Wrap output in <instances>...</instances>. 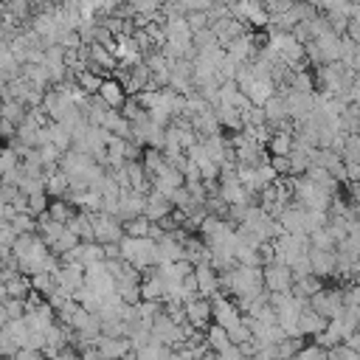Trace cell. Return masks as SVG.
Masks as SVG:
<instances>
[{
  "mask_svg": "<svg viewBox=\"0 0 360 360\" xmlns=\"http://www.w3.org/2000/svg\"><path fill=\"white\" fill-rule=\"evenodd\" d=\"M211 324H217V327H222L225 332H228V330H234V327L242 324V312L234 307V301L228 296L217 293L211 298Z\"/></svg>",
  "mask_w": 360,
  "mask_h": 360,
  "instance_id": "1",
  "label": "cell"
},
{
  "mask_svg": "<svg viewBox=\"0 0 360 360\" xmlns=\"http://www.w3.org/2000/svg\"><path fill=\"white\" fill-rule=\"evenodd\" d=\"M183 312H186V321H189L192 330L206 332V330L211 327V301L203 298L200 293L183 298Z\"/></svg>",
  "mask_w": 360,
  "mask_h": 360,
  "instance_id": "2",
  "label": "cell"
},
{
  "mask_svg": "<svg viewBox=\"0 0 360 360\" xmlns=\"http://www.w3.org/2000/svg\"><path fill=\"white\" fill-rule=\"evenodd\" d=\"M262 282H264V290L267 293H290L293 287V273L287 264H267L262 267Z\"/></svg>",
  "mask_w": 360,
  "mask_h": 360,
  "instance_id": "3",
  "label": "cell"
},
{
  "mask_svg": "<svg viewBox=\"0 0 360 360\" xmlns=\"http://www.w3.org/2000/svg\"><path fill=\"white\" fill-rule=\"evenodd\" d=\"M93 240L99 245H116L124 240V231H121V222L116 217H107V214H93Z\"/></svg>",
  "mask_w": 360,
  "mask_h": 360,
  "instance_id": "4",
  "label": "cell"
},
{
  "mask_svg": "<svg viewBox=\"0 0 360 360\" xmlns=\"http://www.w3.org/2000/svg\"><path fill=\"white\" fill-rule=\"evenodd\" d=\"M309 267L315 279H335V251H309Z\"/></svg>",
  "mask_w": 360,
  "mask_h": 360,
  "instance_id": "5",
  "label": "cell"
},
{
  "mask_svg": "<svg viewBox=\"0 0 360 360\" xmlns=\"http://www.w3.org/2000/svg\"><path fill=\"white\" fill-rule=\"evenodd\" d=\"M96 352L102 354V360H121L124 354L132 352V346H129V338H107V335H99Z\"/></svg>",
  "mask_w": 360,
  "mask_h": 360,
  "instance_id": "6",
  "label": "cell"
},
{
  "mask_svg": "<svg viewBox=\"0 0 360 360\" xmlns=\"http://www.w3.org/2000/svg\"><path fill=\"white\" fill-rule=\"evenodd\" d=\"M195 279H197V293L203 298H214L219 293V282H217V270L211 264H197L195 267Z\"/></svg>",
  "mask_w": 360,
  "mask_h": 360,
  "instance_id": "7",
  "label": "cell"
},
{
  "mask_svg": "<svg viewBox=\"0 0 360 360\" xmlns=\"http://www.w3.org/2000/svg\"><path fill=\"white\" fill-rule=\"evenodd\" d=\"M172 211H174V206L169 203V197H163V195H158V192H150V195H147L144 217H147L150 222H161V219L169 217Z\"/></svg>",
  "mask_w": 360,
  "mask_h": 360,
  "instance_id": "8",
  "label": "cell"
},
{
  "mask_svg": "<svg viewBox=\"0 0 360 360\" xmlns=\"http://www.w3.org/2000/svg\"><path fill=\"white\" fill-rule=\"evenodd\" d=\"M99 99L105 102V107H107V110H116V113L127 105V93H124V87H121L116 79H107V82L102 84V90H99Z\"/></svg>",
  "mask_w": 360,
  "mask_h": 360,
  "instance_id": "9",
  "label": "cell"
},
{
  "mask_svg": "<svg viewBox=\"0 0 360 360\" xmlns=\"http://www.w3.org/2000/svg\"><path fill=\"white\" fill-rule=\"evenodd\" d=\"M327 318H321V315H315L312 309H304L301 312V318H298V335L301 338H315V335H321L327 330Z\"/></svg>",
  "mask_w": 360,
  "mask_h": 360,
  "instance_id": "10",
  "label": "cell"
},
{
  "mask_svg": "<svg viewBox=\"0 0 360 360\" xmlns=\"http://www.w3.org/2000/svg\"><path fill=\"white\" fill-rule=\"evenodd\" d=\"M245 96H248V102L253 105V107H264L270 99L276 96V84L273 82H251V87L245 90Z\"/></svg>",
  "mask_w": 360,
  "mask_h": 360,
  "instance_id": "11",
  "label": "cell"
},
{
  "mask_svg": "<svg viewBox=\"0 0 360 360\" xmlns=\"http://www.w3.org/2000/svg\"><path fill=\"white\" fill-rule=\"evenodd\" d=\"M214 118L219 127H228L234 132H242V116L234 110V107H225V105H217L214 107Z\"/></svg>",
  "mask_w": 360,
  "mask_h": 360,
  "instance_id": "12",
  "label": "cell"
},
{
  "mask_svg": "<svg viewBox=\"0 0 360 360\" xmlns=\"http://www.w3.org/2000/svg\"><path fill=\"white\" fill-rule=\"evenodd\" d=\"M206 343H208L211 354H219V352H225V349H231L228 332H225L222 327H217V324H211V327L206 330Z\"/></svg>",
  "mask_w": 360,
  "mask_h": 360,
  "instance_id": "13",
  "label": "cell"
},
{
  "mask_svg": "<svg viewBox=\"0 0 360 360\" xmlns=\"http://www.w3.org/2000/svg\"><path fill=\"white\" fill-rule=\"evenodd\" d=\"M150 219L147 217H135V219H127V222H121V231H124V237H129V240H147L150 237Z\"/></svg>",
  "mask_w": 360,
  "mask_h": 360,
  "instance_id": "14",
  "label": "cell"
},
{
  "mask_svg": "<svg viewBox=\"0 0 360 360\" xmlns=\"http://www.w3.org/2000/svg\"><path fill=\"white\" fill-rule=\"evenodd\" d=\"M105 262V248L99 242H82L79 245V264L90 267V264H99Z\"/></svg>",
  "mask_w": 360,
  "mask_h": 360,
  "instance_id": "15",
  "label": "cell"
},
{
  "mask_svg": "<svg viewBox=\"0 0 360 360\" xmlns=\"http://www.w3.org/2000/svg\"><path fill=\"white\" fill-rule=\"evenodd\" d=\"M264 118H267V124H279V121H287L290 116H287V105H285V99L276 93L273 99H270L264 107Z\"/></svg>",
  "mask_w": 360,
  "mask_h": 360,
  "instance_id": "16",
  "label": "cell"
},
{
  "mask_svg": "<svg viewBox=\"0 0 360 360\" xmlns=\"http://www.w3.org/2000/svg\"><path fill=\"white\" fill-rule=\"evenodd\" d=\"M73 214H76V208L68 200H51V206H48V217L60 225H68L73 219Z\"/></svg>",
  "mask_w": 360,
  "mask_h": 360,
  "instance_id": "17",
  "label": "cell"
},
{
  "mask_svg": "<svg viewBox=\"0 0 360 360\" xmlns=\"http://www.w3.org/2000/svg\"><path fill=\"white\" fill-rule=\"evenodd\" d=\"M141 166H144L147 177H155V174H158V172L166 166V161H163V152H158V150H144Z\"/></svg>",
  "mask_w": 360,
  "mask_h": 360,
  "instance_id": "18",
  "label": "cell"
},
{
  "mask_svg": "<svg viewBox=\"0 0 360 360\" xmlns=\"http://www.w3.org/2000/svg\"><path fill=\"white\" fill-rule=\"evenodd\" d=\"M3 287H6V296H9V298H23V301H26L28 293H31V279H28V276H17V279H9Z\"/></svg>",
  "mask_w": 360,
  "mask_h": 360,
  "instance_id": "19",
  "label": "cell"
},
{
  "mask_svg": "<svg viewBox=\"0 0 360 360\" xmlns=\"http://www.w3.org/2000/svg\"><path fill=\"white\" fill-rule=\"evenodd\" d=\"M9 228H12L17 237H23V234H37V219H34L31 214H17V217L9 222Z\"/></svg>",
  "mask_w": 360,
  "mask_h": 360,
  "instance_id": "20",
  "label": "cell"
},
{
  "mask_svg": "<svg viewBox=\"0 0 360 360\" xmlns=\"http://www.w3.org/2000/svg\"><path fill=\"white\" fill-rule=\"evenodd\" d=\"M54 287H57V282H54L51 273H37V276H31V290L39 293V296H45V298L54 293Z\"/></svg>",
  "mask_w": 360,
  "mask_h": 360,
  "instance_id": "21",
  "label": "cell"
},
{
  "mask_svg": "<svg viewBox=\"0 0 360 360\" xmlns=\"http://www.w3.org/2000/svg\"><path fill=\"white\" fill-rule=\"evenodd\" d=\"M309 251H335V240L330 237L327 228L309 234Z\"/></svg>",
  "mask_w": 360,
  "mask_h": 360,
  "instance_id": "22",
  "label": "cell"
},
{
  "mask_svg": "<svg viewBox=\"0 0 360 360\" xmlns=\"http://www.w3.org/2000/svg\"><path fill=\"white\" fill-rule=\"evenodd\" d=\"M48 206H51V200H48V195H45V192L28 197V214H31L34 219L42 217V214H48Z\"/></svg>",
  "mask_w": 360,
  "mask_h": 360,
  "instance_id": "23",
  "label": "cell"
},
{
  "mask_svg": "<svg viewBox=\"0 0 360 360\" xmlns=\"http://www.w3.org/2000/svg\"><path fill=\"white\" fill-rule=\"evenodd\" d=\"M296 360H330V352H324L321 346H315V343H307V346L296 354Z\"/></svg>",
  "mask_w": 360,
  "mask_h": 360,
  "instance_id": "24",
  "label": "cell"
},
{
  "mask_svg": "<svg viewBox=\"0 0 360 360\" xmlns=\"http://www.w3.org/2000/svg\"><path fill=\"white\" fill-rule=\"evenodd\" d=\"M6 312H9V321H20L26 318V301L23 298H6Z\"/></svg>",
  "mask_w": 360,
  "mask_h": 360,
  "instance_id": "25",
  "label": "cell"
},
{
  "mask_svg": "<svg viewBox=\"0 0 360 360\" xmlns=\"http://www.w3.org/2000/svg\"><path fill=\"white\" fill-rule=\"evenodd\" d=\"M228 341H231V346H242V343L253 341V335H251V330H248L245 324H240V327L228 330Z\"/></svg>",
  "mask_w": 360,
  "mask_h": 360,
  "instance_id": "26",
  "label": "cell"
},
{
  "mask_svg": "<svg viewBox=\"0 0 360 360\" xmlns=\"http://www.w3.org/2000/svg\"><path fill=\"white\" fill-rule=\"evenodd\" d=\"M197 169H200V180H203V183H208V180H219V163L206 161V163H200Z\"/></svg>",
  "mask_w": 360,
  "mask_h": 360,
  "instance_id": "27",
  "label": "cell"
},
{
  "mask_svg": "<svg viewBox=\"0 0 360 360\" xmlns=\"http://www.w3.org/2000/svg\"><path fill=\"white\" fill-rule=\"evenodd\" d=\"M330 360H360V354L352 352L346 343H338L335 349H330Z\"/></svg>",
  "mask_w": 360,
  "mask_h": 360,
  "instance_id": "28",
  "label": "cell"
},
{
  "mask_svg": "<svg viewBox=\"0 0 360 360\" xmlns=\"http://www.w3.org/2000/svg\"><path fill=\"white\" fill-rule=\"evenodd\" d=\"M12 360H42V354H39V352H34V349H20Z\"/></svg>",
  "mask_w": 360,
  "mask_h": 360,
  "instance_id": "29",
  "label": "cell"
},
{
  "mask_svg": "<svg viewBox=\"0 0 360 360\" xmlns=\"http://www.w3.org/2000/svg\"><path fill=\"white\" fill-rule=\"evenodd\" d=\"M57 360H82V354H79L73 346H65V349L57 354Z\"/></svg>",
  "mask_w": 360,
  "mask_h": 360,
  "instance_id": "30",
  "label": "cell"
},
{
  "mask_svg": "<svg viewBox=\"0 0 360 360\" xmlns=\"http://www.w3.org/2000/svg\"><path fill=\"white\" fill-rule=\"evenodd\" d=\"M343 343H346L352 352H357V354H360V330H357V332H352V335H349Z\"/></svg>",
  "mask_w": 360,
  "mask_h": 360,
  "instance_id": "31",
  "label": "cell"
},
{
  "mask_svg": "<svg viewBox=\"0 0 360 360\" xmlns=\"http://www.w3.org/2000/svg\"><path fill=\"white\" fill-rule=\"evenodd\" d=\"M82 360H102V354H99L96 349H84V352H82Z\"/></svg>",
  "mask_w": 360,
  "mask_h": 360,
  "instance_id": "32",
  "label": "cell"
},
{
  "mask_svg": "<svg viewBox=\"0 0 360 360\" xmlns=\"http://www.w3.org/2000/svg\"><path fill=\"white\" fill-rule=\"evenodd\" d=\"M6 298H9V296H6V287H3V282H0V307L6 304Z\"/></svg>",
  "mask_w": 360,
  "mask_h": 360,
  "instance_id": "33",
  "label": "cell"
},
{
  "mask_svg": "<svg viewBox=\"0 0 360 360\" xmlns=\"http://www.w3.org/2000/svg\"><path fill=\"white\" fill-rule=\"evenodd\" d=\"M0 360H6V357H0Z\"/></svg>",
  "mask_w": 360,
  "mask_h": 360,
  "instance_id": "34",
  "label": "cell"
}]
</instances>
